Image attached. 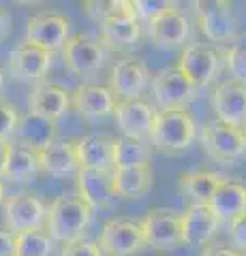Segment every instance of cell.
Here are the masks:
<instances>
[{
  "instance_id": "6da1fadb",
  "label": "cell",
  "mask_w": 246,
  "mask_h": 256,
  "mask_svg": "<svg viewBox=\"0 0 246 256\" xmlns=\"http://www.w3.org/2000/svg\"><path fill=\"white\" fill-rule=\"evenodd\" d=\"M197 137V124L186 109H156L148 141L163 154L186 152Z\"/></svg>"
},
{
  "instance_id": "7a4b0ae2",
  "label": "cell",
  "mask_w": 246,
  "mask_h": 256,
  "mask_svg": "<svg viewBox=\"0 0 246 256\" xmlns=\"http://www.w3.org/2000/svg\"><path fill=\"white\" fill-rule=\"evenodd\" d=\"M92 222V207L79 194H62L56 196L47 210L45 226L56 242L69 244L82 239L86 228Z\"/></svg>"
},
{
  "instance_id": "3957f363",
  "label": "cell",
  "mask_w": 246,
  "mask_h": 256,
  "mask_svg": "<svg viewBox=\"0 0 246 256\" xmlns=\"http://www.w3.org/2000/svg\"><path fill=\"white\" fill-rule=\"evenodd\" d=\"M60 52H62L65 66L73 75L84 77V79L101 73L109 58V47L101 38L92 34H84V32L71 34Z\"/></svg>"
},
{
  "instance_id": "277c9868",
  "label": "cell",
  "mask_w": 246,
  "mask_h": 256,
  "mask_svg": "<svg viewBox=\"0 0 246 256\" xmlns=\"http://www.w3.org/2000/svg\"><path fill=\"white\" fill-rule=\"evenodd\" d=\"M201 148L214 162L231 164L246 154V130L220 120H212L201 128Z\"/></svg>"
},
{
  "instance_id": "5b68a950",
  "label": "cell",
  "mask_w": 246,
  "mask_h": 256,
  "mask_svg": "<svg viewBox=\"0 0 246 256\" xmlns=\"http://www.w3.org/2000/svg\"><path fill=\"white\" fill-rule=\"evenodd\" d=\"M144 228L146 248L156 252H169L182 246V216L167 210V207H154L150 210L144 220H139Z\"/></svg>"
},
{
  "instance_id": "8992f818",
  "label": "cell",
  "mask_w": 246,
  "mask_h": 256,
  "mask_svg": "<svg viewBox=\"0 0 246 256\" xmlns=\"http://www.w3.org/2000/svg\"><path fill=\"white\" fill-rule=\"evenodd\" d=\"M99 244L105 256H139L146 250V237L139 222L129 218H114L105 222Z\"/></svg>"
},
{
  "instance_id": "52a82bcc",
  "label": "cell",
  "mask_w": 246,
  "mask_h": 256,
  "mask_svg": "<svg viewBox=\"0 0 246 256\" xmlns=\"http://www.w3.org/2000/svg\"><path fill=\"white\" fill-rule=\"evenodd\" d=\"M158 109H186L197 98L199 88L193 86L178 68H163L150 82Z\"/></svg>"
},
{
  "instance_id": "ba28073f",
  "label": "cell",
  "mask_w": 246,
  "mask_h": 256,
  "mask_svg": "<svg viewBox=\"0 0 246 256\" xmlns=\"http://www.w3.org/2000/svg\"><path fill=\"white\" fill-rule=\"evenodd\" d=\"M176 68L193 86L205 88L223 70V56L208 45H188L182 52Z\"/></svg>"
},
{
  "instance_id": "9c48e42d",
  "label": "cell",
  "mask_w": 246,
  "mask_h": 256,
  "mask_svg": "<svg viewBox=\"0 0 246 256\" xmlns=\"http://www.w3.org/2000/svg\"><path fill=\"white\" fill-rule=\"evenodd\" d=\"M150 82H152L150 68L139 58H122L114 62L109 70V88L118 96V100L141 98L150 88Z\"/></svg>"
},
{
  "instance_id": "30bf717a",
  "label": "cell",
  "mask_w": 246,
  "mask_h": 256,
  "mask_svg": "<svg viewBox=\"0 0 246 256\" xmlns=\"http://www.w3.org/2000/svg\"><path fill=\"white\" fill-rule=\"evenodd\" d=\"M71 36V20L67 15L43 11L30 18L26 24V41L43 50L56 54L60 52Z\"/></svg>"
},
{
  "instance_id": "8fae6325",
  "label": "cell",
  "mask_w": 246,
  "mask_h": 256,
  "mask_svg": "<svg viewBox=\"0 0 246 256\" xmlns=\"http://www.w3.org/2000/svg\"><path fill=\"white\" fill-rule=\"evenodd\" d=\"M54 64V54L35 43L24 41L9 56V73L18 82L37 84L43 82Z\"/></svg>"
},
{
  "instance_id": "7c38bea8",
  "label": "cell",
  "mask_w": 246,
  "mask_h": 256,
  "mask_svg": "<svg viewBox=\"0 0 246 256\" xmlns=\"http://www.w3.org/2000/svg\"><path fill=\"white\" fill-rule=\"evenodd\" d=\"M3 218L5 226L13 233L30 228H41L47 218V207L35 194H13L3 201Z\"/></svg>"
},
{
  "instance_id": "4fadbf2b",
  "label": "cell",
  "mask_w": 246,
  "mask_h": 256,
  "mask_svg": "<svg viewBox=\"0 0 246 256\" xmlns=\"http://www.w3.org/2000/svg\"><path fill=\"white\" fill-rule=\"evenodd\" d=\"M116 105L118 96L109 86L84 84L71 92V107H75L77 114L88 122H101V120L112 118Z\"/></svg>"
},
{
  "instance_id": "5bb4252c",
  "label": "cell",
  "mask_w": 246,
  "mask_h": 256,
  "mask_svg": "<svg viewBox=\"0 0 246 256\" xmlns=\"http://www.w3.org/2000/svg\"><path fill=\"white\" fill-rule=\"evenodd\" d=\"M101 28V41L105 43L109 50H133L141 38V20L137 18L133 4L124 6L122 11H118L112 18L99 24Z\"/></svg>"
},
{
  "instance_id": "9a60e30c",
  "label": "cell",
  "mask_w": 246,
  "mask_h": 256,
  "mask_svg": "<svg viewBox=\"0 0 246 256\" xmlns=\"http://www.w3.org/2000/svg\"><path fill=\"white\" fill-rule=\"evenodd\" d=\"M212 109L216 120L237 128L246 126V84L235 79H225L214 88Z\"/></svg>"
},
{
  "instance_id": "2e32d148",
  "label": "cell",
  "mask_w": 246,
  "mask_h": 256,
  "mask_svg": "<svg viewBox=\"0 0 246 256\" xmlns=\"http://www.w3.org/2000/svg\"><path fill=\"white\" fill-rule=\"evenodd\" d=\"M182 216V242L188 246H205L220 230V220L208 203H193Z\"/></svg>"
},
{
  "instance_id": "e0dca14e",
  "label": "cell",
  "mask_w": 246,
  "mask_h": 256,
  "mask_svg": "<svg viewBox=\"0 0 246 256\" xmlns=\"http://www.w3.org/2000/svg\"><path fill=\"white\" fill-rule=\"evenodd\" d=\"M156 109L150 102L141 98H131V100H118L114 120L120 134L133 139H148L150 128L154 122Z\"/></svg>"
},
{
  "instance_id": "ac0fdd59",
  "label": "cell",
  "mask_w": 246,
  "mask_h": 256,
  "mask_svg": "<svg viewBox=\"0 0 246 256\" xmlns=\"http://www.w3.org/2000/svg\"><path fill=\"white\" fill-rule=\"evenodd\" d=\"M39 164L43 173L56 180L75 175L79 171L75 139H54L47 148L39 150Z\"/></svg>"
},
{
  "instance_id": "d6986e66",
  "label": "cell",
  "mask_w": 246,
  "mask_h": 256,
  "mask_svg": "<svg viewBox=\"0 0 246 256\" xmlns=\"http://www.w3.org/2000/svg\"><path fill=\"white\" fill-rule=\"evenodd\" d=\"M71 107V92L67 88L50 82H37L28 94V111H35L39 116H45L58 122Z\"/></svg>"
},
{
  "instance_id": "ffe728a7",
  "label": "cell",
  "mask_w": 246,
  "mask_h": 256,
  "mask_svg": "<svg viewBox=\"0 0 246 256\" xmlns=\"http://www.w3.org/2000/svg\"><path fill=\"white\" fill-rule=\"evenodd\" d=\"M148 26H150V38H152L154 45L163 52L178 50V47L186 43V38L190 34L188 20L180 9L163 13L161 18L152 20Z\"/></svg>"
},
{
  "instance_id": "44dd1931",
  "label": "cell",
  "mask_w": 246,
  "mask_h": 256,
  "mask_svg": "<svg viewBox=\"0 0 246 256\" xmlns=\"http://www.w3.org/2000/svg\"><path fill=\"white\" fill-rule=\"evenodd\" d=\"M77 178V194L84 198L94 210H109L116 198L112 173L107 171H94V169H79L75 173Z\"/></svg>"
},
{
  "instance_id": "7402d4cb",
  "label": "cell",
  "mask_w": 246,
  "mask_h": 256,
  "mask_svg": "<svg viewBox=\"0 0 246 256\" xmlns=\"http://www.w3.org/2000/svg\"><path fill=\"white\" fill-rule=\"evenodd\" d=\"M13 137L18 141V146L39 152L50 146L54 139H58V126L54 120L39 116L35 111H28V114L20 116V122Z\"/></svg>"
},
{
  "instance_id": "603a6c76",
  "label": "cell",
  "mask_w": 246,
  "mask_h": 256,
  "mask_svg": "<svg viewBox=\"0 0 246 256\" xmlns=\"http://www.w3.org/2000/svg\"><path fill=\"white\" fill-rule=\"evenodd\" d=\"M79 169L114 171V137L109 134H86L75 139Z\"/></svg>"
},
{
  "instance_id": "cb8c5ba5",
  "label": "cell",
  "mask_w": 246,
  "mask_h": 256,
  "mask_svg": "<svg viewBox=\"0 0 246 256\" xmlns=\"http://www.w3.org/2000/svg\"><path fill=\"white\" fill-rule=\"evenodd\" d=\"M208 205L212 207V212L216 214L220 224L231 222L237 216L246 214V184L223 178V182L214 190Z\"/></svg>"
},
{
  "instance_id": "d4e9b609",
  "label": "cell",
  "mask_w": 246,
  "mask_h": 256,
  "mask_svg": "<svg viewBox=\"0 0 246 256\" xmlns=\"http://www.w3.org/2000/svg\"><path fill=\"white\" fill-rule=\"evenodd\" d=\"M112 184L116 196L129 198V201H137V198L148 196L154 184V173L150 164L141 166H124V169L112 171Z\"/></svg>"
},
{
  "instance_id": "484cf974",
  "label": "cell",
  "mask_w": 246,
  "mask_h": 256,
  "mask_svg": "<svg viewBox=\"0 0 246 256\" xmlns=\"http://www.w3.org/2000/svg\"><path fill=\"white\" fill-rule=\"evenodd\" d=\"M154 156V148L148 139L133 137H114V169L124 166H141L150 164Z\"/></svg>"
},
{
  "instance_id": "4316f807",
  "label": "cell",
  "mask_w": 246,
  "mask_h": 256,
  "mask_svg": "<svg viewBox=\"0 0 246 256\" xmlns=\"http://www.w3.org/2000/svg\"><path fill=\"white\" fill-rule=\"evenodd\" d=\"M197 22H199L201 34L212 43H233L237 34H240L233 6L205 15V18H197Z\"/></svg>"
},
{
  "instance_id": "83f0119b",
  "label": "cell",
  "mask_w": 246,
  "mask_h": 256,
  "mask_svg": "<svg viewBox=\"0 0 246 256\" xmlns=\"http://www.w3.org/2000/svg\"><path fill=\"white\" fill-rule=\"evenodd\" d=\"M223 182V175L214 171H188L180 175V192L193 203H208L214 190L218 188V184Z\"/></svg>"
},
{
  "instance_id": "f1b7e54d",
  "label": "cell",
  "mask_w": 246,
  "mask_h": 256,
  "mask_svg": "<svg viewBox=\"0 0 246 256\" xmlns=\"http://www.w3.org/2000/svg\"><path fill=\"white\" fill-rule=\"evenodd\" d=\"M39 171H41V164H39V152L28 150L24 146H18V143L11 146L9 158H7V164H5L3 180H9L13 184L28 182V180H33Z\"/></svg>"
},
{
  "instance_id": "f546056e",
  "label": "cell",
  "mask_w": 246,
  "mask_h": 256,
  "mask_svg": "<svg viewBox=\"0 0 246 256\" xmlns=\"http://www.w3.org/2000/svg\"><path fill=\"white\" fill-rule=\"evenodd\" d=\"M54 248L56 239L43 228L15 233V256H52Z\"/></svg>"
},
{
  "instance_id": "4dcf8cb0",
  "label": "cell",
  "mask_w": 246,
  "mask_h": 256,
  "mask_svg": "<svg viewBox=\"0 0 246 256\" xmlns=\"http://www.w3.org/2000/svg\"><path fill=\"white\" fill-rule=\"evenodd\" d=\"M129 4L131 0H84V13L94 24H101Z\"/></svg>"
},
{
  "instance_id": "1f68e13d",
  "label": "cell",
  "mask_w": 246,
  "mask_h": 256,
  "mask_svg": "<svg viewBox=\"0 0 246 256\" xmlns=\"http://www.w3.org/2000/svg\"><path fill=\"white\" fill-rule=\"evenodd\" d=\"M220 56H223V66H227L231 79L246 84V45L233 43L220 52Z\"/></svg>"
},
{
  "instance_id": "d6a6232c",
  "label": "cell",
  "mask_w": 246,
  "mask_h": 256,
  "mask_svg": "<svg viewBox=\"0 0 246 256\" xmlns=\"http://www.w3.org/2000/svg\"><path fill=\"white\" fill-rule=\"evenodd\" d=\"M131 4H133L135 13H137V18L141 22L150 24L152 20L161 18L163 13L178 9L180 2L178 0H131Z\"/></svg>"
},
{
  "instance_id": "836d02e7",
  "label": "cell",
  "mask_w": 246,
  "mask_h": 256,
  "mask_svg": "<svg viewBox=\"0 0 246 256\" xmlns=\"http://www.w3.org/2000/svg\"><path fill=\"white\" fill-rule=\"evenodd\" d=\"M20 122V111L15 109L13 102L0 96V139H13L15 128Z\"/></svg>"
},
{
  "instance_id": "e575fe53",
  "label": "cell",
  "mask_w": 246,
  "mask_h": 256,
  "mask_svg": "<svg viewBox=\"0 0 246 256\" xmlns=\"http://www.w3.org/2000/svg\"><path fill=\"white\" fill-rule=\"evenodd\" d=\"M60 256H105L99 242H86V239H75L62 248Z\"/></svg>"
},
{
  "instance_id": "d590c367",
  "label": "cell",
  "mask_w": 246,
  "mask_h": 256,
  "mask_svg": "<svg viewBox=\"0 0 246 256\" xmlns=\"http://www.w3.org/2000/svg\"><path fill=\"white\" fill-rule=\"evenodd\" d=\"M229 239L237 252L244 250L246 252V214L237 216L229 222Z\"/></svg>"
},
{
  "instance_id": "8d00e7d4",
  "label": "cell",
  "mask_w": 246,
  "mask_h": 256,
  "mask_svg": "<svg viewBox=\"0 0 246 256\" xmlns=\"http://www.w3.org/2000/svg\"><path fill=\"white\" fill-rule=\"evenodd\" d=\"M190 6H193L197 18H205V15L229 9L233 4H231V0H190Z\"/></svg>"
},
{
  "instance_id": "74e56055",
  "label": "cell",
  "mask_w": 246,
  "mask_h": 256,
  "mask_svg": "<svg viewBox=\"0 0 246 256\" xmlns=\"http://www.w3.org/2000/svg\"><path fill=\"white\" fill-rule=\"evenodd\" d=\"M0 256H15V233L0 226Z\"/></svg>"
},
{
  "instance_id": "f35d334b",
  "label": "cell",
  "mask_w": 246,
  "mask_h": 256,
  "mask_svg": "<svg viewBox=\"0 0 246 256\" xmlns=\"http://www.w3.org/2000/svg\"><path fill=\"white\" fill-rule=\"evenodd\" d=\"M201 256H240V252H237L235 248H227V246H223V244L210 242V244L203 246Z\"/></svg>"
},
{
  "instance_id": "ab89813d",
  "label": "cell",
  "mask_w": 246,
  "mask_h": 256,
  "mask_svg": "<svg viewBox=\"0 0 246 256\" xmlns=\"http://www.w3.org/2000/svg\"><path fill=\"white\" fill-rule=\"evenodd\" d=\"M11 28H13V15L5 6H0V41H5L11 34Z\"/></svg>"
},
{
  "instance_id": "60d3db41",
  "label": "cell",
  "mask_w": 246,
  "mask_h": 256,
  "mask_svg": "<svg viewBox=\"0 0 246 256\" xmlns=\"http://www.w3.org/2000/svg\"><path fill=\"white\" fill-rule=\"evenodd\" d=\"M13 143L9 139H0V180H3V173H5V164H7V158H9V152H11Z\"/></svg>"
},
{
  "instance_id": "b9f144b4",
  "label": "cell",
  "mask_w": 246,
  "mask_h": 256,
  "mask_svg": "<svg viewBox=\"0 0 246 256\" xmlns=\"http://www.w3.org/2000/svg\"><path fill=\"white\" fill-rule=\"evenodd\" d=\"M18 4H28V6H33V4H39V2H43V0H15Z\"/></svg>"
},
{
  "instance_id": "7bdbcfd3",
  "label": "cell",
  "mask_w": 246,
  "mask_h": 256,
  "mask_svg": "<svg viewBox=\"0 0 246 256\" xmlns=\"http://www.w3.org/2000/svg\"><path fill=\"white\" fill-rule=\"evenodd\" d=\"M3 201H5V184L0 182V205H3Z\"/></svg>"
},
{
  "instance_id": "ee69618b",
  "label": "cell",
  "mask_w": 246,
  "mask_h": 256,
  "mask_svg": "<svg viewBox=\"0 0 246 256\" xmlns=\"http://www.w3.org/2000/svg\"><path fill=\"white\" fill-rule=\"evenodd\" d=\"M0 88H3V73H0Z\"/></svg>"
},
{
  "instance_id": "f6af8a7d",
  "label": "cell",
  "mask_w": 246,
  "mask_h": 256,
  "mask_svg": "<svg viewBox=\"0 0 246 256\" xmlns=\"http://www.w3.org/2000/svg\"><path fill=\"white\" fill-rule=\"evenodd\" d=\"M244 130H246V126H244Z\"/></svg>"
}]
</instances>
